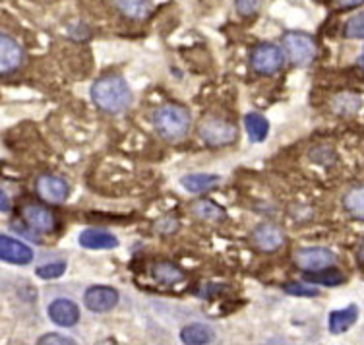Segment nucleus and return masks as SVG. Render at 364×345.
Segmentation results:
<instances>
[{"label":"nucleus","mask_w":364,"mask_h":345,"mask_svg":"<svg viewBox=\"0 0 364 345\" xmlns=\"http://www.w3.org/2000/svg\"><path fill=\"white\" fill-rule=\"evenodd\" d=\"M91 99L101 111L119 115L124 113L128 107L132 105V90L124 78L109 74V76L99 78L97 82L91 85Z\"/></svg>","instance_id":"obj_1"},{"label":"nucleus","mask_w":364,"mask_h":345,"mask_svg":"<svg viewBox=\"0 0 364 345\" xmlns=\"http://www.w3.org/2000/svg\"><path fill=\"white\" fill-rule=\"evenodd\" d=\"M192 127L190 113L184 107L163 105L154 113V128L168 142H178L188 134Z\"/></svg>","instance_id":"obj_2"},{"label":"nucleus","mask_w":364,"mask_h":345,"mask_svg":"<svg viewBox=\"0 0 364 345\" xmlns=\"http://www.w3.org/2000/svg\"><path fill=\"white\" fill-rule=\"evenodd\" d=\"M283 47L289 60L296 66H309L316 58V41L301 31H293L283 37Z\"/></svg>","instance_id":"obj_3"},{"label":"nucleus","mask_w":364,"mask_h":345,"mask_svg":"<svg viewBox=\"0 0 364 345\" xmlns=\"http://www.w3.org/2000/svg\"><path fill=\"white\" fill-rule=\"evenodd\" d=\"M237 127L223 119H208L203 120L202 127H200V138L211 148L229 146L237 140Z\"/></svg>","instance_id":"obj_4"},{"label":"nucleus","mask_w":364,"mask_h":345,"mask_svg":"<svg viewBox=\"0 0 364 345\" xmlns=\"http://www.w3.org/2000/svg\"><path fill=\"white\" fill-rule=\"evenodd\" d=\"M283 63H285L283 51L277 45H272V43L258 45L250 55V64H252L254 70L258 74H266V76L279 72Z\"/></svg>","instance_id":"obj_5"},{"label":"nucleus","mask_w":364,"mask_h":345,"mask_svg":"<svg viewBox=\"0 0 364 345\" xmlns=\"http://www.w3.org/2000/svg\"><path fill=\"white\" fill-rule=\"evenodd\" d=\"M294 262L302 272H320L336 264V254L328 248H302L294 254Z\"/></svg>","instance_id":"obj_6"},{"label":"nucleus","mask_w":364,"mask_h":345,"mask_svg":"<svg viewBox=\"0 0 364 345\" xmlns=\"http://www.w3.org/2000/svg\"><path fill=\"white\" fill-rule=\"evenodd\" d=\"M36 191L41 200L49 204H63L66 198L70 196L68 183L55 175H41L36 181Z\"/></svg>","instance_id":"obj_7"},{"label":"nucleus","mask_w":364,"mask_h":345,"mask_svg":"<svg viewBox=\"0 0 364 345\" xmlns=\"http://www.w3.org/2000/svg\"><path fill=\"white\" fill-rule=\"evenodd\" d=\"M84 304L91 312H109L119 304V291L109 285H93L85 291Z\"/></svg>","instance_id":"obj_8"},{"label":"nucleus","mask_w":364,"mask_h":345,"mask_svg":"<svg viewBox=\"0 0 364 345\" xmlns=\"http://www.w3.org/2000/svg\"><path fill=\"white\" fill-rule=\"evenodd\" d=\"M0 260L16 264V266H26L33 260V250L14 237L0 235Z\"/></svg>","instance_id":"obj_9"},{"label":"nucleus","mask_w":364,"mask_h":345,"mask_svg":"<svg viewBox=\"0 0 364 345\" xmlns=\"http://www.w3.org/2000/svg\"><path fill=\"white\" fill-rule=\"evenodd\" d=\"M23 51L20 43L10 36L0 33V76H8L21 66Z\"/></svg>","instance_id":"obj_10"},{"label":"nucleus","mask_w":364,"mask_h":345,"mask_svg":"<svg viewBox=\"0 0 364 345\" xmlns=\"http://www.w3.org/2000/svg\"><path fill=\"white\" fill-rule=\"evenodd\" d=\"M254 243L262 253H275L285 245V233L275 223H262L254 231Z\"/></svg>","instance_id":"obj_11"},{"label":"nucleus","mask_w":364,"mask_h":345,"mask_svg":"<svg viewBox=\"0 0 364 345\" xmlns=\"http://www.w3.org/2000/svg\"><path fill=\"white\" fill-rule=\"evenodd\" d=\"M49 318L56 326L72 328L80 320V309L76 303H72L68 299H56L49 304Z\"/></svg>","instance_id":"obj_12"},{"label":"nucleus","mask_w":364,"mask_h":345,"mask_svg":"<svg viewBox=\"0 0 364 345\" xmlns=\"http://www.w3.org/2000/svg\"><path fill=\"white\" fill-rule=\"evenodd\" d=\"M21 216L26 219V223H28L31 229H36V231L50 233L55 229V216H53V211H50L49 208H45V206H26L23 211H21Z\"/></svg>","instance_id":"obj_13"},{"label":"nucleus","mask_w":364,"mask_h":345,"mask_svg":"<svg viewBox=\"0 0 364 345\" xmlns=\"http://www.w3.org/2000/svg\"><path fill=\"white\" fill-rule=\"evenodd\" d=\"M80 245L90 250H112L119 247V239L103 229H85L80 235Z\"/></svg>","instance_id":"obj_14"},{"label":"nucleus","mask_w":364,"mask_h":345,"mask_svg":"<svg viewBox=\"0 0 364 345\" xmlns=\"http://www.w3.org/2000/svg\"><path fill=\"white\" fill-rule=\"evenodd\" d=\"M181 339L182 344L186 345H203V344H211L215 339V331L211 330L208 324H188L184 326L181 330Z\"/></svg>","instance_id":"obj_15"},{"label":"nucleus","mask_w":364,"mask_h":345,"mask_svg":"<svg viewBox=\"0 0 364 345\" xmlns=\"http://www.w3.org/2000/svg\"><path fill=\"white\" fill-rule=\"evenodd\" d=\"M358 318V309L355 304H350L347 309L333 310L329 314V331L331 334H343L350 328V326L357 322Z\"/></svg>","instance_id":"obj_16"},{"label":"nucleus","mask_w":364,"mask_h":345,"mask_svg":"<svg viewBox=\"0 0 364 345\" xmlns=\"http://www.w3.org/2000/svg\"><path fill=\"white\" fill-rule=\"evenodd\" d=\"M219 183L218 175H208V173H192V175H184L181 179V184L184 191L192 192V194H200L213 189Z\"/></svg>","instance_id":"obj_17"},{"label":"nucleus","mask_w":364,"mask_h":345,"mask_svg":"<svg viewBox=\"0 0 364 345\" xmlns=\"http://www.w3.org/2000/svg\"><path fill=\"white\" fill-rule=\"evenodd\" d=\"M245 127L252 142H264L267 138V132H269V122H267L266 117H262L258 113L246 115Z\"/></svg>","instance_id":"obj_18"},{"label":"nucleus","mask_w":364,"mask_h":345,"mask_svg":"<svg viewBox=\"0 0 364 345\" xmlns=\"http://www.w3.org/2000/svg\"><path fill=\"white\" fill-rule=\"evenodd\" d=\"M114 4L130 20H144L151 10L149 0H114Z\"/></svg>","instance_id":"obj_19"},{"label":"nucleus","mask_w":364,"mask_h":345,"mask_svg":"<svg viewBox=\"0 0 364 345\" xmlns=\"http://www.w3.org/2000/svg\"><path fill=\"white\" fill-rule=\"evenodd\" d=\"M151 274L163 285H175V283L182 280V272L176 268L175 264H171V262H157L154 270H151Z\"/></svg>","instance_id":"obj_20"},{"label":"nucleus","mask_w":364,"mask_h":345,"mask_svg":"<svg viewBox=\"0 0 364 345\" xmlns=\"http://www.w3.org/2000/svg\"><path fill=\"white\" fill-rule=\"evenodd\" d=\"M343 206L353 218L364 221V186H358V189L347 192L343 198Z\"/></svg>","instance_id":"obj_21"},{"label":"nucleus","mask_w":364,"mask_h":345,"mask_svg":"<svg viewBox=\"0 0 364 345\" xmlns=\"http://www.w3.org/2000/svg\"><path fill=\"white\" fill-rule=\"evenodd\" d=\"M194 216H198L203 221H221L225 218V210L219 208L218 204H213L211 200H200L192 206Z\"/></svg>","instance_id":"obj_22"},{"label":"nucleus","mask_w":364,"mask_h":345,"mask_svg":"<svg viewBox=\"0 0 364 345\" xmlns=\"http://www.w3.org/2000/svg\"><path fill=\"white\" fill-rule=\"evenodd\" d=\"M306 280L312 283H322V285L333 287V285L345 282V275L333 268H326L320 270V272H306Z\"/></svg>","instance_id":"obj_23"},{"label":"nucleus","mask_w":364,"mask_h":345,"mask_svg":"<svg viewBox=\"0 0 364 345\" xmlns=\"http://www.w3.org/2000/svg\"><path fill=\"white\" fill-rule=\"evenodd\" d=\"M66 272V262H49V264H43L36 270V274L41 280H56Z\"/></svg>","instance_id":"obj_24"},{"label":"nucleus","mask_w":364,"mask_h":345,"mask_svg":"<svg viewBox=\"0 0 364 345\" xmlns=\"http://www.w3.org/2000/svg\"><path fill=\"white\" fill-rule=\"evenodd\" d=\"M345 37H349V39H364V12L363 14L353 16L345 23Z\"/></svg>","instance_id":"obj_25"},{"label":"nucleus","mask_w":364,"mask_h":345,"mask_svg":"<svg viewBox=\"0 0 364 345\" xmlns=\"http://www.w3.org/2000/svg\"><path fill=\"white\" fill-rule=\"evenodd\" d=\"M285 291H287V293H291V295H296V297H316L318 295V289L306 287V285H302V283H289V285H285Z\"/></svg>","instance_id":"obj_26"},{"label":"nucleus","mask_w":364,"mask_h":345,"mask_svg":"<svg viewBox=\"0 0 364 345\" xmlns=\"http://www.w3.org/2000/svg\"><path fill=\"white\" fill-rule=\"evenodd\" d=\"M237 10L242 16H252L259 6V0H235Z\"/></svg>","instance_id":"obj_27"},{"label":"nucleus","mask_w":364,"mask_h":345,"mask_svg":"<svg viewBox=\"0 0 364 345\" xmlns=\"http://www.w3.org/2000/svg\"><path fill=\"white\" fill-rule=\"evenodd\" d=\"M39 345H50V344H60V345H72L74 344V339L66 338V336H60V334H47V336H43L37 341Z\"/></svg>","instance_id":"obj_28"},{"label":"nucleus","mask_w":364,"mask_h":345,"mask_svg":"<svg viewBox=\"0 0 364 345\" xmlns=\"http://www.w3.org/2000/svg\"><path fill=\"white\" fill-rule=\"evenodd\" d=\"M337 6L343 8V10H349V8H357L360 4H364V0H336Z\"/></svg>","instance_id":"obj_29"},{"label":"nucleus","mask_w":364,"mask_h":345,"mask_svg":"<svg viewBox=\"0 0 364 345\" xmlns=\"http://www.w3.org/2000/svg\"><path fill=\"white\" fill-rule=\"evenodd\" d=\"M12 204H10V198L2 189H0V211H10Z\"/></svg>","instance_id":"obj_30"},{"label":"nucleus","mask_w":364,"mask_h":345,"mask_svg":"<svg viewBox=\"0 0 364 345\" xmlns=\"http://www.w3.org/2000/svg\"><path fill=\"white\" fill-rule=\"evenodd\" d=\"M357 258L364 264V243L360 245V248H358V253H357Z\"/></svg>","instance_id":"obj_31"}]
</instances>
